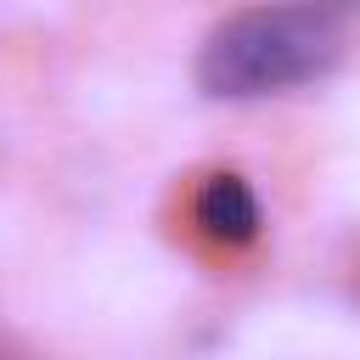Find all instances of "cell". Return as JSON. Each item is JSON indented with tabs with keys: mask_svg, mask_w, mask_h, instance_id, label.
<instances>
[{
	"mask_svg": "<svg viewBox=\"0 0 360 360\" xmlns=\"http://www.w3.org/2000/svg\"><path fill=\"white\" fill-rule=\"evenodd\" d=\"M343 56V17L332 0H264L231 11L197 51V84L214 101H253L315 84Z\"/></svg>",
	"mask_w": 360,
	"mask_h": 360,
	"instance_id": "cell-1",
	"label": "cell"
},
{
	"mask_svg": "<svg viewBox=\"0 0 360 360\" xmlns=\"http://www.w3.org/2000/svg\"><path fill=\"white\" fill-rule=\"evenodd\" d=\"M191 219L202 225V236L225 242V248H248L259 236V197L248 191L242 174H208L197 186V202H191Z\"/></svg>",
	"mask_w": 360,
	"mask_h": 360,
	"instance_id": "cell-2",
	"label": "cell"
}]
</instances>
